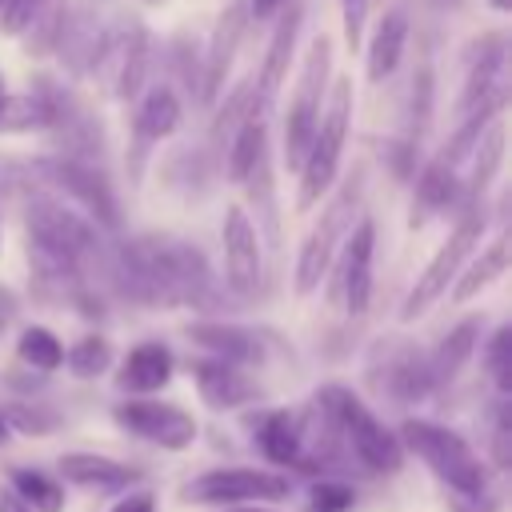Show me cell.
Here are the masks:
<instances>
[{"mask_svg":"<svg viewBox=\"0 0 512 512\" xmlns=\"http://www.w3.org/2000/svg\"><path fill=\"white\" fill-rule=\"evenodd\" d=\"M4 424H16L20 432H32V436H48V432L56 428V420H52L48 412H36V408H24V404H16V408H8V416H4Z\"/></svg>","mask_w":512,"mask_h":512,"instance_id":"36","label":"cell"},{"mask_svg":"<svg viewBox=\"0 0 512 512\" xmlns=\"http://www.w3.org/2000/svg\"><path fill=\"white\" fill-rule=\"evenodd\" d=\"M192 376H196V388H200V400L208 408H240L248 400H256V384L232 368V364H220V360H196L192 364Z\"/></svg>","mask_w":512,"mask_h":512,"instance_id":"18","label":"cell"},{"mask_svg":"<svg viewBox=\"0 0 512 512\" xmlns=\"http://www.w3.org/2000/svg\"><path fill=\"white\" fill-rule=\"evenodd\" d=\"M404 40H408V16L400 8L384 12V20L376 24L372 44H368V80L372 84H380L396 72L400 56H404Z\"/></svg>","mask_w":512,"mask_h":512,"instance_id":"19","label":"cell"},{"mask_svg":"<svg viewBox=\"0 0 512 512\" xmlns=\"http://www.w3.org/2000/svg\"><path fill=\"white\" fill-rule=\"evenodd\" d=\"M256 444L272 464H296L304 460V444H300V424L292 412H268L256 428Z\"/></svg>","mask_w":512,"mask_h":512,"instance_id":"21","label":"cell"},{"mask_svg":"<svg viewBox=\"0 0 512 512\" xmlns=\"http://www.w3.org/2000/svg\"><path fill=\"white\" fill-rule=\"evenodd\" d=\"M64 364H68L72 376L92 380V376L108 372V364H112V344H108L104 336H80V340L64 352Z\"/></svg>","mask_w":512,"mask_h":512,"instance_id":"30","label":"cell"},{"mask_svg":"<svg viewBox=\"0 0 512 512\" xmlns=\"http://www.w3.org/2000/svg\"><path fill=\"white\" fill-rule=\"evenodd\" d=\"M292 0H248V12L256 16V20H268V16H276L280 8H288Z\"/></svg>","mask_w":512,"mask_h":512,"instance_id":"39","label":"cell"},{"mask_svg":"<svg viewBox=\"0 0 512 512\" xmlns=\"http://www.w3.org/2000/svg\"><path fill=\"white\" fill-rule=\"evenodd\" d=\"M328 40L316 36L308 56H304V72L296 80V96H292V108L284 116V160L288 168L300 172L304 156H308V144H312V132H316V120H320V108H324V84H328Z\"/></svg>","mask_w":512,"mask_h":512,"instance_id":"5","label":"cell"},{"mask_svg":"<svg viewBox=\"0 0 512 512\" xmlns=\"http://www.w3.org/2000/svg\"><path fill=\"white\" fill-rule=\"evenodd\" d=\"M396 440H400V448L416 452L456 496H464V500H480L484 496V488H488L484 464L476 460L468 440L456 436L452 428H440L432 420H404Z\"/></svg>","mask_w":512,"mask_h":512,"instance_id":"3","label":"cell"},{"mask_svg":"<svg viewBox=\"0 0 512 512\" xmlns=\"http://www.w3.org/2000/svg\"><path fill=\"white\" fill-rule=\"evenodd\" d=\"M308 504H312V512H348L356 504V492L340 480H316L308 488Z\"/></svg>","mask_w":512,"mask_h":512,"instance_id":"34","label":"cell"},{"mask_svg":"<svg viewBox=\"0 0 512 512\" xmlns=\"http://www.w3.org/2000/svg\"><path fill=\"white\" fill-rule=\"evenodd\" d=\"M16 352H20V360H24L28 368H36V372H52V368L64 364V344L56 340V332H48V328H40V324H32V328L20 332Z\"/></svg>","mask_w":512,"mask_h":512,"instance_id":"29","label":"cell"},{"mask_svg":"<svg viewBox=\"0 0 512 512\" xmlns=\"http://www.w3.org/2000/svg\"><path fill=\"white\" fill-rule=\"evenodd\" d=\"M12 316H16V296L8 288H0V332L12 324Z\"/></svg>","mask_w":512,"mask_h":512,"instance_id":"40","label":"cell"},{"mask_svg":"<svg viewBox=\"0 0 512 512\" xmlns=\"http://www.w3.org/2000/svg\"><path fill=\"white\" fill-rule=\"evenodd\" d=\"M244 24H248V12L244 4H232L220 12L216 20V32L208 40V56H204V76H200V96L204 100H216L220 88H224V76L232 68V56H236V44L244 36Z\"/></svg>","mask_w":512,"mask_h":512,"instance_id":"13","label":"cell"},{"mask_svg":"<svg viewBox=\"0 0 512 512\" xmlns=\"http://www.w3.org/2000/svg\"><path fill=\"white\" fill-rule=\"evenodd\" d=\"M148 56H152L148 28L136 24V28L128 32V40H124V52H120V64H116V96H120V100H132V96L144 88Z\"/></svg>","mask_w":512,"mask_h":512,"instance_id":"24","label":"cell"},{"mask_svg":"<svg viewBox=\"0 0 512 512\" xmlns=\"http://www.w3.org/2000/svg\"><path fill=\"white\" fill-rule=\"evenodd\" d=\"M172 352L164 348V344H156V340H144V344H136L128 356H124V364H120V372H116V384L124 388V392H136V396H144V392H160L168 380H172Z\"/></svg>","mask_w":512,"mask_h":512,"instance_id":"17","label":"cell"},{"mask_svg":"<svg viewBox=\"0 0 512 512\" xmlns=\"http://www.w3.org/2000/svg\"><path fill=\"white\" fill-rule=\"evenodd\" d=\"M60 476L64 484H76V488H92V492H128L140 472L112 460V456H96V452H68L60 456Z\"/></svg>","mask_w":512,"mask_h":512,"instance_id":"14","label":"cell"},{"mask_svg":"<svg viewBox=\"0 0 512 512\" xmlns=\"http://www.w3.org/2000/svg\"><path fill=\"white\" fill-rule=\"evenodd\" d=\"M4 100H8V92H4V80H0V108H4Z\"/></svg>","mask_w":512,"mask_h":512,"instance_id":"45","label":"cell"},{"mask_svg":"<svg viewBox=\"0 0 512 512\" xmlns=\"http://www.w3.org/2000/svg\"><path fill=\"white\" fill-rule=\"evenodd\" d=\"M12 492L36 512H64V488L36 468H12Z\"/></svg>","mask_w":512,"mask_h":512,"instance_id":"27","label":"cell"},{"mask_svg":"<svg viewBox=\"0 0 512 512\" xmlns=\"http://www.w3.org/2000/svg\"><path fill=\"white\" fill-rule=\"evenodd\" d=\"M356 200H360V176L340 188V196L328 204V212L320 216V224L304 236L300 256H296V292H300V296H308L312 288H320V280H324V272H328V264H332L336 240H340V232L352 224Z\"/></svg>","mask_w":512,"mask_h":512,"instance_id":"7","label":"cell"},{"mask_svg":"<svg viewBox=\"0 0 512 512\" xmlns=\"http://www.w3.org/2000/svg\"><path fill=\"white\" fill-rule=\"evenodd\" d=\"M116 424L156 448H168V452H184L192 440H196V420L176 408V404H160V400H124L116 404Z\"/></svg>","mask_w":512,"mask_h":512,"instance_id":"9","label":"cell"},{"mask_svg":"<svg viewBox=\"0 0 512 512\" xmlns=\"http://www.w3.org/2000/svg\"><path fill=\"white\" fill-rule=\"evenodd\" d=\"M476 336H480V320H460V324L436 344V352H432V360H428L432 384H448V380L468 364V356L476 352Z\"/></svg>","mask_w":512,"mask_h":512,"instance_id":"22","label":"cell"},{"mask_svg":"<svg viewBox=\"0 0 512 512\" xmlns=\"http://www.w3.org/2000/svg\"><path fill=\"white\" fill-rule=\"evenodd\" d=\"M384 384H388V392H392L400 404H416V400H424V396L436 388V384H432V372H428V360L416 356V352L396 356Z\"/></svg>","mask_w":512,"mask_h":512,"instance_id":"26","label":"cell"},{"mask_svg":"<svg viewBox=\"0 0 512 512\" xmlns=\"http://www.w3.org/2000/svg\"><path fill=\"white\" fill-rule=\"evenodd\" d=\"M316 408L332 420V428L348 440V448L356 452V460H360L368 472H388V476L400 472L404 448H400L396 432H388V428L364 408V400H360L352 388H344V384L320 388Z\"/></svg>","mask_w":512,"mask_h":512,"instance_id":"2","label":"cell"},{"mask_svg":"<svg viewBox=\"0 0 512 512\" xmlns=\"http://www.w3.org/2000/svg\"><path fill=\"white\" fill-rule=\"evenodd\" d=\"M0 512H32V508H28L12 488H4V492H0Z\"/></svg>","mask_w":512,"mask_h":512,"instance_id":"41","label":"cell"},{"mask_svg":"<svg viewBox=\"0 0 512 512\" xmlns=\"http://www.w3.org/2000/svg\"><path fill=\"white\" fill-rule=\"evenodd\" d=\"M484 368H488L496 392L508 396V392H512V328H508V324L492 332V340H488V348H484Z\"/></svg>","mask_w":512,"mask_h":512,"instance_id":"33","label":"cell"},{"mask_svg":"<svg viewBox=\"0 0 512 512\" xmlns=\"http://www.w3.org/2000/svg\"><path fill=\"white\" fill-rule=\"evenodd\" d=\"M264 140H268V136H264V120H260V116H252V120L228 140V156H224V160H228V176H232L236 184H244V180L264 164Z\"/></svg>","mask_w":512,"mask_h":512,"instance_id":"25","label":"cell"},{"mask_svg":"<svg viewBox=\"0 0 512 512\" xmlns=\"http://www.w3.org/2000/svg\"><path fill=\"white\" fill-rule=\"evenodd\" d=\"M188 336L212 352V360L220 364H260L264 360V344L248 332V328H236V324H224V320H212V324H192Z\"/></svg>","mask_w":512,"mask_h":512,"instance_id":"16","label":"cell"},{"mask_svg":"<svg viewBox=\"0 0 512 512\" xmlns=\"http://www.w3.org/2000/svg\"><path fill=\"white\" fill-rule=\"evenodd\" d=\"M252 116H260V104H256V88H252V80H244L232 96H224V108L216 112V124H212L216 144H224V148H228V140H232V136H236Z\"/></svg>","mask_w":512,"mask_h":512,"instance_id":"28","label":"cell"},{"mask_svg":"<svg viewBox=\"0 0 512 512\" xmlns=\"http://www.w3.org/2000/svg\"><path fill=\"white\" fill-rule=\"evenodd\" d=\"M176 128H180V100L172 96V88H152L140 100V112H136V136H140V144H156V140L172 136Z\"/></svg>","mask_w":512,"mask_h":512,"instance_id":"23","label":"cell"},{"mask_svg":"<svg viewBox=\"0 0 512 512\" xmlns=\"http://www.w3.org/2000/svg\"><path fill=\"white\" fill-rule=\"evenodd\" d=\"M228 512H280V508H268V504H236Z\"/></svg>","mask_w":512,"mask_h":512,"instance_id":"42","label":"cell"},{"mask_svg":"<svg viewBox=\"0 0 512 512\" xmlns=\"http://www.w3.org/2000/svg\"><path fill=\"white\" fill-rule=\"evenodd\" d=\"M500 152H504V128L492 120V124L484 128V136H480V148H476V172H472V180H468V196H480V192L488 188L492 172L500 168Z\"/></svg>","mask_w":512,"mask_h":512,"instance_id":"31","label":"cell"},{"mask_svg":"<svg viewBox=\"0 0 512 512\" xmlns=\"http://www.w3.org/2000/svg\"><path fill=\"white\" fill-rule=\"evenodd\" d=\"M112 512H156V504H152V496L136 492V496H124V500H116V504H112Z\"/></svg>","mask_w":512,"mask_h":512,"instance_id":"38","label":"cell"},{"mask_svg":"<svg viewBox=\"0 0 512 512\" xmlns=\"http://www.w3.org/2000/svg\"><path fill=\"white\" fill-rule=\"evenodd\" d=\"M36 168H40V176H44L52 188L68 192L96 224H104V228H116V224H120L116 196H112L108 180H104L96 168H88V164H80V160H68V156H60V160L48 156V160H40Z\"/></svg>","mask_w":512,"mask_h":512,"instance_id":"10","label":"cell"},{"mask_svg":"<svg viewBox=\"0 0 512 512\" xmlns=\"http://www.w3.org/2000/svg\"><path fill=\"white\" fill-rule=\"evenodd\" d=\"M288 496V476L276 472H256V468H216L204 472L188 484L192 504H260V500H284Z\"/></svg>","mask_w":512,"mask_h":512,"instance_id":"8","label":"cell"},{"mask_svg":"<svg viewBox=\"0 0 512 512\" xmlns=\"http://www.w3.org/2000/svg\"><path fill=\"white\" fill-rule=\"evenodd\" d=\"M456 192H460L456 172H452V168H444V164H428V168H424V176H420L416 200H420L428 212H440V208H448V204L456 200Z\"/></svg>","mask_w":512,"mask_h":512,"instance_id":"32","label":"cell"},{"mask_svg":"<svg viewBox=\"0 0 512 512\" xmlns=\"http://www.w3.org/2000/svg\"><path fill=\"white\" fill-rule=\"evenodd\" d=\"M504 268H508V236H496V240H492V248H484L480 256H468V268L452 280L448 300H452V304L472 300V296H476V292H484L496 276H504Z\"/></svg>","mask_w":512,"mask_h":512,"instance_id":"20","label":"cell"},{"mask_svg":"<svg viewBox=\"0 0 512 512\" xmlns=\"http://www.w3.org/2000/svg\"><path fill=\"white\" fill-rule=\"evenodd\" d=\"M8 440V424H4V412H0V444Z\"/></svg>","mask_w":512,"mask_h":512,"instance_id":"44","label":"cell"},{"mask_svg":"<svg viewBox=\"0 0 512 512\" xmlns=\"http://www.w3.org/2000/svg\"><path fill=\"white\" fill-rule=\"evenodd\" d=\"M224 276L228 288L236 296H252L260 288V244H256V228L244 216V208H228L224 212Z\"/></svg>","mask_w":512,"mask_h":512,"instance_id":"11","label":"cell"},{"mask_svg":"<svg viewBox=\"0 0 512 512\" xmlns=\"http://www.w3.org/2000/svg\"><path fill=\"white\" fill-rule=\"evenodd\" d=\"M508 432H512V416H508V404L496 408V428H492V444H496V464L504 468L508 464Z\"/></svg>","mask_w":512,"mask_h":512,"instance_id":"37","label":"cell"},{"mask_svg":"<svg viewBox=\"0 0 512 512\" xmlns=\"http://www.w3.org/2000/svg\"><path fill=\"white\" fill-rule=\"evenodd\" d=\"M44 4H48V0H4V4H0V24H4V32L16 36V32L32 28V24L40 20Z\"/></svg>","mask_w":512,"mask_h":512,"instance_id":"35","label":"cell"},{"mask_svg":"<svg viewBox=\"0 0 512 512\" xmlns=\"http://www.w3.org/2000/svg\"><path fill=\"white\" fill-rule=\"evenodd\" d=\"M348 120H352V80L340 76L332 84V92L324 96V108H320L308 156L300 164V196H296L300 212H308L332 188L336 168H340V152H344V136H348Z\"/></svg>","mask_w":512,"mask_h":512,"instance_id":"4","label":"cell"},{"mask_svg":"<svg viewBox=\"0 0 512 512\" xmlns=\"http://www.w3.org/2000/svg\"><path fill=\"white\" fill-rule=\"evenodd\" d=\"M480 232H484V216L472 208V212L452 228V236L440 244V252L432 256V264L424 268V276L412 284V292L404 296V304H400V320H416L420 312H428V308L452 288V280L460 276V268H464L468 256L476 252Z\"/></svg>","mask_w":512,"mask_h":512,"instance_id":"6","label":"cell"},{"mask_svg":"<svg viewBox=\"0 0 512 512\" xmlns=\"http://www.w3.org/2000/svg\"><path fill=\"white\" fill-rule=\"evenodd\" d=\"M0 4H4V0H0Z\"/></svg>","mask_w":512,"mask_h":512,"instance_id":"47","label":"cell"},{"mask_svg":"<svg viewBox=\"0 0 512 512\" xmlns=\"http://www.w3.org/2000/svg\"><path fill=\"white\" fill-rule=\"evenodd\" d=\"M372 252H376V228L372 220H356L344 244V264H340V288H344V308L360 316L372 300Z\"/></svg>","mask_w":512,"mask_h":512,"instance_id":"12","label":"cell"},{"mask_svg":"<svg viewBox=\"0 0 512 512\" xmlns=\"http://www.w3.org/2000/svg\"><path fill=\"white\" fill-rule=\"evenodd\" d=\"M348 4H360V0H348Z\"/></svg>","mask_w":512,"mask_h":512,"instance_id":"46","label":"cell"},{"mask_svg":"<svg viewBox=\"0 0 512 512\" xmlns=\"http://www.w3.org/2000/svg\"><path fill=\"white\" fill-rule=\"evenodd\" d=\"M120 288L144 304H192L204 308L212 296V276L204 256L176 236H140L120 256H112Z\"/></svg>","mask_w":512,"mask_h":512,"instance_id":"1","label":"cell"},{"mask_svg":"<svg viewBox=\"0 0 512 512\" xmlns=\"http://www.w3.org/2000/svg\"><path fill=\"white\" fill-rule=\"evenodd\" d=\"M488 4H492L496 12H508V8H512V0H488Z\"/></svg>","mask_w":512,"mask_h":512,"instance_id":"43","label":"cell"},{"mask_svg":"<svg viewBox=\"0 0 512 512\" xmlns=\"http://www.w3.org/2000/svg\"><path fill=\"white\" fill-rule=\"evenodd\" d=\"M296 32H300V4H288L276 32H272V44L264 52V64H260V76L252 80L256 88V104H272V96L280 92L284 76H288V60H292V48H296Z\"/></svg>","mask_w":512,"mask_h":512,"instance_id":"15","label":"cell"}]
</instances>
